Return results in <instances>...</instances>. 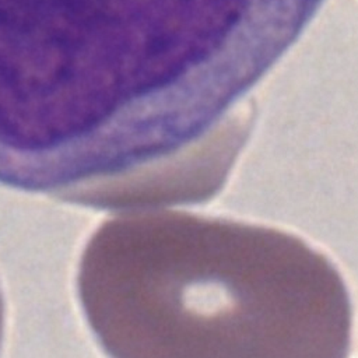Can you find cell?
I'll list each match as a JSON object with an SVG mask.
<instances>
[{
  "mask_svg": "<svg viewBox=\"0 0 358 358\" xmlns=\"http://www.w3.org/2000/svg\"><path fill=\"white\" fill-rule=\"evenodd\" d=\"M271 0H0V129L144 122L255 49Z\"/></svg>",
  "mask_w": 358,
  "mask_h": 358,
  "instance_id": "6da1fadb",
  "label": "cell"
}]
</instances>
